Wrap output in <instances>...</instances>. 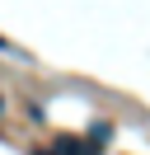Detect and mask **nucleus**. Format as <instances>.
Wrapping results in <instances>:
<instances>
[{"mask_svg": "<svg viewBox=\"0 0 150 155\" xmlns=\"http://www.w3.org/2000/svg\"><path fill=\"white\" fill-rule=\"evenodd\" d=\"M0 52H14V42H5V38H0Z\"/></svg>", "mask_w": 150, "mask_h": 155, "instance_id": "1", "label": "nucleus"}, {"mask_svg": "<svg viewBox=\"0 0 150 155\" xmlns=\"http://www.w3.org/2000/svg\"><path fill=\"white\" fill-rule=\"evenodd\" d=\"M38 155H52V150H38Z\"/></svg>", "mask_w": 150, "mask_h": 155, "instance_id": "2", "label": "nucleus"}]
</instances>
